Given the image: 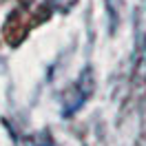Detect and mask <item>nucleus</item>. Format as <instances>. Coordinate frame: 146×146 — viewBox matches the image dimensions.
Returning a JSON list of instances; mask_svg holds the SVG:
<instances>
[{"label": "nucleus", "instance_id": "nucleus-1", "mask_svg": "<svg viewBox=\"0 0 146 146\" xmlns=\"http://www.w3.org/2000/svg\"><path fill=\"white\" fill-rule=\"evenodd\" d=\"M91 73L86 71L82 75V80H78V84L73 86V91L69 93V104H66V113H73V111H78L82 106V102L89 98V93H91Z\"/></svg>", "mask_w": 146, "mask_h": 146}]
</instances>
